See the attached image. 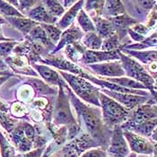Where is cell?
Instances as JSON below:
<instances>
[{
	"label": "cell",
	"instance_id": "1",
	"mask_svg": "<svg viewBox=\"0 0 157 157\" xmlns=\"http://www.w3.org/2000/svg\"><path fill=\"white\" fill-rule=\"evenodd\" d=\"M68 91L70 101L76 110L79 121L84 123L86 131L90 136L94 140L106 144V134H105V125L103 124L101 118V111L98 107L87 106L83 103L77 97L75 96L68 86L66 87Z\"/></svg>",
	"mask_w": 157,
	"mask_h": 157
},
{
	"label": "cell",
	"instance_id": "2",
	"mask_svg": "<svg viewBox=\"0 0 157 157\" xmlns=\"http://www.w3.org/2000/svg\"><path fill=\"white\" fill-rule=\"evenodd\" d=\"M100 107H101V118L103 124L107 127L119 126L121 123H124L129 118V110L125 109L118 103L116 101L107 96L100 91L99 93Z\"/></svg>",
	"mask_w": 157,
	"mask_h": 157
},
{
	"label": "cell",
	"instance_id": "3",
	"mask_svg": "<svg viewBox=\"0 0 157 157\" xmlns=\"http://www.w3.org/2000/svg\"><path fill=\"white\" fill-rule=\"evenodd\" d=\"M119 56L121 60V66L123 67V70L128 75V77L145 85L146 89L152 92L155 97L156 85L153 76H151L147 73L141 64H139L137 61L134 60L130 57H128L126 54L122 53L121 50H119Z\"/></svg>",
	"mask_w": 157,
	"mask_h": 157
},
{
	"label": "cell",
	"instance_id": "4",
	"mask_svg": "<svg viewBox=\"0 0 157 157\" xmlns=\"http://www.w3.org/2000/svg\"><path fill=\"white\" fill-rule=\"evenodd\" d=\"M59 74L63 76L65 81L70 85L76 95H78L86 102L95 105L98 108L100 107V101L98 96L100 90L97 87L92 85L85 78L75 75L73 74H68L63 71H59Z\"/></svg>",
	"mask_w": 157,
	"mask_h": 157
},
{
	"label": "cell",
	"instance_id": "5",
	"mask_svg": "<svg viewBox=\"0 0 157 157\" xmlns=\"http://www.w3.org/2000/svg\"><path fill=\"white\" fill-rule=\"evenodd\" d=\"M64 88L66 87L59 86V97L54 109V122L57 125H67L69 128L74 125H77V123L73 117L69 100L64 93Z\"/></svg>",
	"mask_w": 157,
	"mask_h": 157
},
{
	"label": "cell",
	"instance_id": "6",
	"mask_svg": "<svg viewBox=\"0 0 157 157\" xmlns=\"http://www.w3.org/2000/svg\"><path fill=\"white\" fill-rule=\"evenodd\" d=\"M102 93L106 94L107 96L110 97L114 101H116L118 103H120L121 106H123L125 109H136L139 105H142L145 102H148L149 98L147 96H140V95H135L129 94H121L116 93L109 90H102Z\"/></svg>",
	"mask_w": 157,
	"mask_h": 157
},
{
	"label": "cell",
	"instance_id": "7",
	"mask_svg": "<svg viewBox=\"0 0 157 157\" xmlns=\"http://www.w3.org/2000/svg\"><path fill=\"white\" fill-rule=\"evenodd\" d=\"M87 67L92 69L94 72L105 78H114L124 76L125 72L121 66V61H109L105 63L87 65ZM104 79V78H103Z\"/></svg>",
	"mask_w": 157,
	"mask_h": 157
},
{
	"label": "cell",
	"instance_id": "8",
	"mask_svg": "<svg viewBox=\"0 0 157 157\" xmlns=\"http://www.w3.org/2000/svg\"><path fill=\"white\" fill-rule=\"evenodd\" d=\"M123 136L127 139L129 148L133 152L142 155L153 154L154 146L144 136L133 133L131 131H123Z\"/></svg>",
	"mask_w": 157,
	"mask_h": 157
},
{
	"label": "cell",
	"instance_id": "9",
	"mask_svg": "<svg viewBox=\"0 0 157 157\" xmlns=\"http://www.w3.org/2000/svg\"><path fill=\"white\" fill-rule=\"evenodd\" d=\"M115 60H120L119 50H115V51L85 50L79 62L85 65H94L97 63Z\"/></svg>",
	"mask_w": 157,
	"mask_h": 157
},
{
	"label": "cell",
	"instance_id": "10",
	"mask_svg": "<svg viewBox=\"0 0 157 157\" xmlns=\"http://www.w3.org/2000/svg\"><path fill=\"white\" fill-rule=\"evenodd\" d=\"M108 151L114 157H126L129 153L128 145L120 126H116L112 133Z\"/></svg>",
	"mask_w": 157,
	"mask_h": 157
},
{
	"label": "cell",
	"instance_id": "11",
	"mask_svg": "<svg viewBox=\"0 0 157 157\" xmlns=\"http://www.w3.org/2000/svg\"><path fill=\"white\" fill-rule=\"evenodd\" d=\"M130 112L128 120L126 121L128 124H138L156 118V106L155 105H139Z\"/></svg>",
	"mask_w": 157,
	"mask_h": 157
},
{
	"label": "cell",
	"instance_id": "12",
	"mask_svg": "<svg viewBox=\"0 0 157 157\" xmlns=\"http://www.w3.org/2000/svg\"><path fill=\"white\" fill-rule=\"evenodd\" d=\"M109 21L111 23L114 33L119 36L120 40L126 36L128 30L130 29V27L134 26L135 24H137L138 22L136 19H134L126 13L114 18H109Z\"/></svg>",
	"mask_w": 157,
	"mask_h": 157
},
{
	"label": "cell",
	"instance_id": "13",
	"mask_svg": "<svg viewBox=\"0 0 157 157\" xmlns=\"http://www.w3.org/2000/svg\"><path fill=\"white\" fill-rule=\"evenodd\" d=\"M39 61L44 63V64H47L49 66H52L54 67H57L59 68V70H66V71H68V72L73 73V75H77V76H82L84 71L82 68L78 67L75 64H74L70 61L66 60V59H63L60 58H56V57H51V56H48L45 59H40Z\"/></svg>",
	"mask_w": 157,
	"mask_h": 157
},
{
	"label": "cell",
	"instance_id": "14",
	"mask_svg": "<svg viewBox=\"0 0 157 157\" xmlns=\"http://www.w3.org/2000/svg\"><path fill=\"white\" fill-rule=\"evenodd\" d=\"M121 128L123 131L130 130L131 132H136L137 135L142 136H152L153 132L155 131L156 119L144 121L138 124H128L127 122H124V124L121 125Z\"/></svg>",
	"mask_w": 157,
	"mask_h": 157
},
{
	"label": "cell",
	"instance_id": "15",
	"mask_svg": "<svg viewBox=\"0 0 157 157\" xmlns=\"http://www.w3.org/2000/svg\"><path fill=\"white\" fill-rule=\"evenodd\" d=\"M82 36H83V34H82V32L80 31V29L78 27L73 25L61 34L60 39L59 40V44L56 48H54V50L51 51V54L57 53L65 46L77 42L82 38Z\"/></svg>",
	"mask_w": 157,
	"mask_h": 157
},
{
	"label": "cell",
	"instance_id": "16",
	"mask_svg": "<svg viewBox=\"0 0 157 157\" xmlns=\"http://www.w3.org/2000/svg\"><path fill=\"white\" fill-rule=\"evenodd\" d=\"M33 67L36 69L38 73L40 75V76L48 84L53 85H59V86H63L66 87L67 84L61 78L59 74L55 71L54 69L50 68L48 66L45 65H36L33 64Z\"/></svg>",
	"mask_w": 157,
	"mask_h": 157
},
{
	"label": "cell",
	"instance_id": "17",
	"mask_svg": "<svg viewBox=\"0 0 157 157\" xmlns=\"http://www.w3.org/2000/svg\"><path fill=\"white\" fill-rule=\"evenodd\" d=\"M29 19L39 22V23H44V24H53L57 23V17L52 16L47 11L46 7L43 5H39L35 7L32 8L28 12Z\"/></svg>",
	"mask_w": 157,
	"mask_h": 157
},
{
	"label": "cell",
	"instance_id": "18",
	"mask_svg": "<svg viewBox=\"0 0 157 157\" xmlns=\"http://www.w3.org/2000/svg\"><path fill=\"white\" fill-rule=\"evenodd\" d=\"M85 4L84 1H78L75 2V5H73L72 6L69 8V10L65 13V15L61 18V20L58 23V28L60 30H66L67 28H68L72 24H74L75 19L77 17L78 13L80 12V10L83 7V5Z\"/></svg>",
	"mask_w": 157,
	"mask_h": 157
},
{
	"label": "cell",
	"instance_id": "19",
	"mask_svg": "<svg viewBox=\"0 0 157 157\" xmlns=\"http://www.w3.org/2000/svg\"><path fill=\"white\" fill-rule=\"evenodd\" d=\"M6 20L24 35H28L35 26L39 25L36 22L24 17H6Z\"/></svg>",
	"mask_w": 157,
	"mask_h": 157
},
{
	"label": "cell",
	"instance_id": "20",
	"mask_svg": "<svg viewBox=\"0 0 157 157\" xmlns=\"http://www.w3.org/2000/svg\"><path fill=\"white\" fill-rule=\"evenodd\" d=\"M93 19H94L93 23L95 27V32L97 31L96 33L101 39H106L114 33L111 23L108 19H105V18H103L101 16H98V15L94 16Z\"/></svg>",
	"mask_w": 157,
	"mask_h": 157
},
{
	"label": "cell",
	"instance_id": "21",
	"mask_svg": "<svg viewBox=\"0 0 157 157\" xmlns=\"http://www.w3.org/2000/svg\"><path fill=\"white\" fill-rule=\"evenodd\" d=\"M30 39L34 40V42H37L40 45H42L46 49H54V44L51 43V41L48 40V36L43 30V28L40 25L35 26L29 33Z\"/></svg>",
	"mask_w": 157,
	"mask_h": 157
},
{
	"label": "cell",
	"instance_id": "22",
	"mask_svg": "<svg viewBox=\"0 0 157 157\" xmlns=\"http://www.w3.org/2000/svg\"><path fill=\"white\" fill-rule=\"evenodd\" d=\"M102 14L106 17L114 18L125 13L124 4L121 1H105L102 8Z\"/></svg>",
	"mask_w": 157,
	"mask_h": 157
},
{
	"label": "cell",
	"instance_id": "23",
	"mask_svg": "<svg viewBox=\"0 0 157 157\" xmlns=\"http://www.w3.org/2000/svg\"><path fill=\"white\" fill-rule=\"evenodd\" d=\"M123 52L131 55L132 57L137 59L143 64H152V62L156 61V50H128V49H121Z\"/></svg>",
	"mask_w": 157,
	"mask_h": 157
},
{
	"label": "cell",
	"instance_id": "24",
	"mask_svg": "<svg viewBox=\"0 0 157 157\" xmlns=\"http://www.w3.org/2000/svg\"><path fill=\"white\" fill-rule=\"evenodd\" d=\"M105 79V78H104ZM106 81H109L110 83L116 84V85L128 88V89H132V90H144L146 89L145 85H142L141 83L128 78V77H114V78H106Z\"/></svg>",
	"mask_w": 157,
	"mask_h": 157
},
{
	"label": "cell",
	"instance_id": "25",
	"mask_svg": "<svg viewBox=\"0 0 157 157\" xmlns=\"http://www.w3.org/2000/svg\"><path fill=\"white\" fill-rule=\"evenodd\" d=\"M85 52V48L79 41L67 45L65 50V53L67 54V58L72 61V63L74 62V64L80 60Z\"/></svg>",
	"mask_w": 157,
	"mask_h": 157
},
{
	"label": "cell",
	"instance_id": "26",
	"mask_svg": "<svg viewBox=\"0 0 157 157\" xmlns=\"http://www.w3.org/2000/svg\"><path fill=\"white\" fill-rule=\"evenodd\" d=\"M102 44V39L96 33V32L88 33L83 37L82 45L89 50H100Z\"/></svg>",
	"mask_w": 157,
	"mask_h": 157
},
{
	"label": "cell",
	"instance_id": "27",
	"mask_svg": "<svg viewBox=\"0 0 157 157\" xmlns=\"http://www.w3.org/2000/svg\"><path fill=\"white\" fill-rule=\"evenodd\" d=\"M156 46V33L150 35L148 38H145V40L141 42L135 43L131 45H127L122 47L121 49H130V50H140L145 48H150V47H155Z\"/></svg>",
	"mask_w": 157,
	"mask_h": 157
},
{
	"label": "cell",
	"instance_id": "28",
	"mask_svg": "<svg viewBox=\"0 0 157 157\" xmlns=\"http://www.w3.org/2000/svg\"><path fill=\"white\" fill-rule=\"evenodd\" d=\"M76 18H77V23L85 33H88L95 32V27L93 21L83 9H81L80 12L78 13Z\"/></svg>",
	"mask_w": 157,
	"mask_h": 157
},
{
	"label": "cell",
	"instance_id": "29",
	"mask_svg": "<svg viewBox=\"0 0 157 157\" xmlns=\"http://www.w3.org/2000/svg\"><path fill=\"white\" fill-rule=\"evenodd\" d=\"M101 50L102 51H115L121 49V40L119 36L113 33L110 36L102 40L101 44Z\"/></svg>",
	"mask_w": 157,
	"mask_h": 157
},
{
	"label": "cell",
	"instance_id": "30",
	"mask_svg": "<svg viewBox=\"0 0 157 157\" xmlns=\"http://www.w3.org/2000/svg\"><path fill=\"white\" fill-rule=\"evenodd\" d=\"M43 30L45 31L47 36H48V40L50 41H52L53 44L57 43L59 39H60L61 34H62V32H61L60 29H59L58 27L52 25V24H42L40 25Z\"/></svg>",
	"mask_w": 157,
	"mask_h": 157
},
{
	"label": "cell",
	"instance_id": "31",
	"mask_svg": "<svg viewBox=\"0 0 157 157\" xmlns=\"http://www.w3.org/2000/svg\"><path fill=\"white\" fill-rule=\"evenodd\" d=\"M0 13L6 17H24L23 13L6 1H0Z\"/></svg>",
	"mask_w": 157,
	"mask_h": 157
},
{
	"label": "cell",
	"instance_id": "32",
	"mask_svg": "<svg viewBox=\"0 0 157 157\" xmlns=\"http://www.w3.org/2000/svg\"><path fill=\"white\" fill-rule=\"evenodd\" d=\"M43 4L47 11L54 17L60 16L65 13V8L59 1H44Z\"/></svg>",
	"mask_w": 157,
	"mask_h": 157
},
{
	"label": "cell",
	"instance_id": "33",
	"mask_svg": "<svg viewBox=\"0 0 157 157\" xmlns=\"http://www.w3.org/2000/svg\"><path fill=\"white\" fill-rule=\"evenodd\" d=\"M0 149H1L0 152L2 157H14V149L1 133H0Z\"/></svg>",
	"mask_w": 157,
	"mask_h": 157
},
{
	"label": "cell",
	"instance_id": "34",
	"mask_svg": "<svg viewBox=\"0 0 157 157\" xmlns=\"http://www.w3.org/2000/svg\"><path fill=\"white\" fill-rule=\"evenodd\" d=\"M28 83L33 85L37 92H39L40 94H55L54 93L55 91L53 89H51L48 85L44 84L42 81L39 80V79H29Z\"/></svg>",
	"mask_w": 157,
	"mask_h": 157
},
{
	"label": "cell",
	"instance_id": "35",
	"mask_svg": "<svg viewBox=\"0 0 157 157\" xmlns=\"http://www.w3.org/2000/svg\"><path fill=\"white\" fill-rule=\"evenodd\" d=\"M18 44L17 41H6V42H0V58H7L8 55L11 54L14 47Z\"/></svg>",
	"mask_w": 157,
	"mask_h": 157
},
{
	"label": "cell",
	"instance_id": "36",
	"mask_svg": "<svg viewBox=\"0 0 157 157\" xmlns=\"http://www.w3.org/2000/svg\"><path fill=\"white\" fill-rule=\"evenodd\" d=\"M104 2L105 1H87V2H85V7L88 12H91V11H94V10L97 12L98 10H101V13H102Z\"/></svg>",
	"mask_w": 157,
	"mask_h": 157
},
{
	"label": "cell",
	"instance_id": "37",
	"mask_svg": "<svg viewBox=\"0 0 157 157\" xmlns=\"http://www.w3.org/2000/svg\"><path fill=\"white\" fill-rule=\"evenodd\" d=\"M79 157H107V153L102 149L94 148L89 151H86L85 154H83Z\"/></svg>",
	"mask_w": 157,
	"mask_h": 157
},
{
	"label": "cell",
	"instance_id": "38",
	"mask_svg": "<svg viewBox=\"0 0 157 157\" xmlns=\"http://www.w3.org/2000/svg\"><path fill=\"white\" fill-rule=\"evenodd\" d=\"M9 4H13L19 7L22 11L31 8L33 5L37 4V1H8Z\"/></svg>",
	"mask_w": 157,
	"mask_h": 157
},
{
	"label": "cell",
	"instance_id": "39",
	"mask_svg": "<svg viewBox=\"0 0 157 157\" xmlns=\"http://www.w3.org/2000/svg\"><path fill=\"white\" fill-rule=\"evenodd\" d=\"M23 128H24L25 136L28 139H30L31 141H33L35 138V130H34L33 127L32 125H30L29 123H24L23 125Z\"/></svg>",
	"mask_w": 157,
	"mask_h": 157
},
{
	"label": "cell",
	"instance_id": "40",
	"mask_svg": "<svg viewBox=\"0 0 157 157\" xmlns=\"http://www.w3.org/2000/svg\"><path fill=\"white\" fill-rule=\"evenodd\" d=\"M131 30L134 31L135 33H138V34L142 35V36H144V35H145V34L148 33V29L145 27V25H143V24H135L134 26H132Z\"/></svg>",
	"mask_w": 157,
	"mask_h": 157
},
{
	"label": "cell",
	"instance_id": "41",
	"mask_svg": "<svg viewBox=\"0 0 157 157\" xmlns=\"http://www.w3.org/2000/svg\"><path fill=\"white\" fill-rule=\"evenodd\" d=\"M25 108L24 106H22L19 103H14L12 107V113L15 116H19V115H24Z\"/></svg>",
	"mask_w": 157,
	"mask_h": 157
},
{
	"label": "cell",
	"instance_id": "42",
	"mask_svg": "<svg viewBox=\"0 0 157 157\" xmlns=\"http://www.w3.org/2000/svg\"><path fill=\"white\" fill-rule=\"evenodd\" d=\"M128 33L129 36L132 38V40H135V41H136V43L141 42V41H143V40H145V36H142V35H140V34L135 33V32L132 31L131 29H128Z\"/></svg>",
	"mask_w": 157,
	"mask_h": 157
},
{
	"label": "cell",
	"instance_id": "43",
	"mask_svg": "<svg viewBox=\"0 0 157 157\" xmlns=\"http://www.w3.org/2000/svg\"><path fill=\"white\" fill-rule=\"evenodd\" d=\"M44 151V148L41 147V148H37L33 151H31L27 154L24 155V157H41V155Z\"/></svg>",
	"mask_w": 157,
	"mask_h": 157
},
{
	"label": "cell",
	"instance_id": "44",
	"mask_svg": "<svg viewBox=\"0 0 157 157\" xmlns=\"http://www.w3.org/2000/svg\"><path fill=\"white\" fill-rule=\"evenodd\" d=\"M59 3L60 4H64V6H63V7L65 8H67V7H69V6H72L73 5H75V1H59Z\"/></svg>",
	"mask_w": 157,
	"mask_h": 157
},
{
	"label": "cell",
	"instance_id": "45",
	"mask_svg": "<svg viewBox=\"0 0 157 157\" xmlns=\"http://www.w3.org/2000/svg\"><path fill=\"white\" fill-rule=\"evenodd\" d=\"M7 107H6V105L3 102V101H0V114L1 113H7Z\"/></svg>",
	"mask_w": 157,
	"mask_h": 157
},
{
	"label": "cell",
	"instance_id": "46",
	"mask_svg": "<svg viewBox=\"0 0 157 157\" xmlns=\"http://www.w3.org/2000/svg\"><path fill=\"white\" fill-rule=\"evenodd\" d=\"M9 76H11V75H2V76H0V86L3 85L6 80H8Z\"/></svg>",
	"mask_w": 157,
	"mask_h": 157
},
{
	"label": "cell",
	"instance_id": "47",
	"mask_svg": "<svg viewBox=\"0 0 157 157\" xmlns=\"http://www.w3.org/2000/svg\"><path fill=\"white\" fill-rule=\"evenodd\" d=\"M9 40H11V41H12V40H11V39H7V38H6V37L3 35V33H2V30H1V28H0V41H9Z\"/></svg>",
	"mask_w": 157,
	"mask_h": 157
},
{
	"label": "cell",
	"instance_id": "48",
	"mask_svg": "<svg viewBox=\"0 0 157 157\" xmlns=\"http://www.w3.org/2000/svg\"><path fill=\"white\" fill-rule=\"evenodd\" d=\"M6 64L0 58V70L1 69H6Z\"/></svg>",
	"mask_w": 157,
	"mask_h": 157
},
{
	"label": "cell",
	"instance_id": "49",
	"mask_svg": "<svg viewBox=\"0 0 157 157\" xmlns=\"http://www.w3.org/2000/svg\"><path fill=\"white\" fill-rule=\"evenodd\" d=\"M2 75H11V74H9L8 71H0V76Z\"/></svg>",
	"mask_w": 157,
	"mask_h": 157
},
{
	"label": "cell",
	"instance_id": "50",
	"mask_svg": "<svg viewBox=\"0 0 157 157\" xmlns=\"http://www.w3.org/2000/svg\"><path fill=\"white\" fill-rule=\"evenodd\" d=\"M5 23H6L5 19H4L3 17H1V16H0V24H5Z\"/></svg>",
	"mask_w": 157,
	"mask_h": 157
},
{
	"label": "cell",
	"instance_id": "51",
	"mask_svg": "<svg viewBox=\"0 0 157 157\" xmlns=\"http://www.w3.org/2000/svg\"><path fill=\"white\" fill-rule=\"evenodd\" d=\"M52 157H65V156H63V155H61V156H52Z\"/></svg>",
	"mask_w": 157,
	"mask_h": 157
}]
</instances>
